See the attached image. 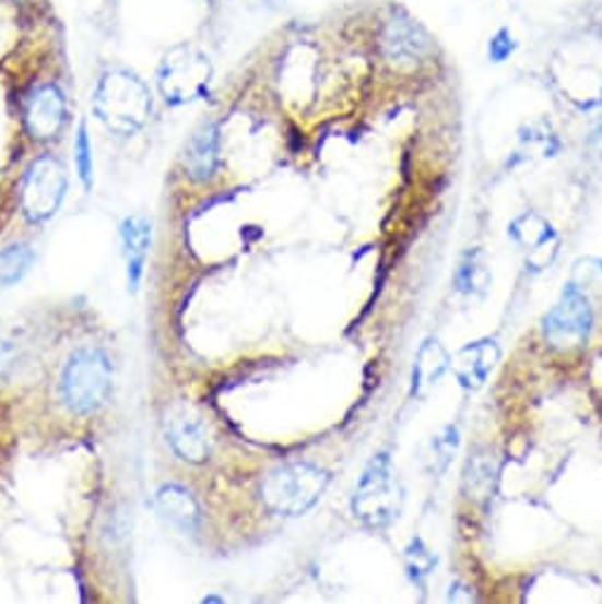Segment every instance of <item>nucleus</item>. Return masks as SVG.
Returning <instances> with one entry per match:
<instances>
[{
    "label": "nucleus",
    "mask_w": 602,
    "mask_h": 604,
    "mask_svg": "<svg viewBox=\"0 0 602 604\" xmlns=\"http://www.w3.org/2000/svg\"><path fill=\"white\" fill-rule=\"evenodd\" d=\"M67 123V97L58 83H40L24 103V126L34 140H55Z\"/></svg>",
    "instance_id": "1a4fd4ad"
},
{
    "label": "nucleus",
    "mask_w": 602,
    "mask_h": 604,
    "mask_svg": "<svg viewBox=\"0 0 602 604\" xmlns=\"http://www.w3.org/2000/svg\"><path fill=\"white\" fill-rule=\"evenodd\" d=\"M494 484H496V467H494L492 455L474 453V458L468 462V470H465L468 498L477 500V502L486 500L488 496H492Z\"/></svg>",
    "instance_id": "6ab92c4d"
},
{
    "label": "nucleus",
    "mask_w": 602,
    "mask_h": 604,
    "mask_svg": "<svg viewBox=\"0 0 602 604\" xmlns=\"http://www.w3.org/2000/svg\"><path fill=\"white\" fill-rule=\"evenodd\" d=\"M453 285L468 297H484L486 289L492 287V271H488V263L480 249H470L460 257L453 273Z\"/></svg>",
    "instance_id": "f3484780"
},
{
    "label": "nucleus",
    "mask_w": 602,
    "mask_h": 604,
    "mask_svg": "<svg viewBox=\"0 0 602 604\" xmlns=\"http://www.w3.org/2000/svg\"><path fill=\"white\" fill-rule=\"evenodd\" d=\"M598 269H600V273H602V257L598 259Z\"/></svg>",
    "instance_id": "393cba45"
},
{
    "label": "nucleus",
    "mask_w": 602,
    "mask_h": 604,
    "mask_svg": "<svg viewBox=\"0 0 602 604\" xmlns=\"http://www.w3.org/2000/svg\"><path fill=\"white\" fill-rule=\"evenodd\" d=\"M184 164L190 178L198 182H206L216 176L221 166V126L216 121H206L192 133L186 145Z\"/></svg>",
    "instance_id": "ddd939ff"
},
{
    "label": "nucleus",
    "mask_w": 602,
    "mask_h": 604,
    "mask_svg": "<svg viewBox=\"0 0 602 604\" xmlns=\"http://www.w3.org/2000/svg\"><path fill=\"white\" fill-rule=\"evenodd\" d=\"M155 510L166 524L180 531H194L202 522L200 505L186 486L164 484L155 494Z\"/></svg>",
    "instance_id": "dca6fc26"
},
{
    "label": "nucleus",
    "mask_w": 602,
    "mask_h": 604,
    "mask_svg": "<svg viewBox=\"0 0 602 604\" xmlns=\"http://www.w3.org/2000/svg\"><path fill=\"white\" fill-rule=\"evenodd\" d=\"M508 235L524 251L527 271L531 273L551 269L559 254V247H563V237H559L553 223L536 212H524L522 216H517L508 226Z\"/></svg>",
    "instance_id": "6e6552de"
},
{
    "label": "nucleus",
    "mask_w": 602,
    "mask_h": 604,
    "mask_svg": "<svg viewBox=\"0 0 602 604\" xmlns=\"http://www.w3.org/2000/svg\"><path fill=\"white\" fill-rule=\"evenodd\" d=\"M593 330V306L577 283H567L543 318V334L557 348H581Z\"/></svg>",
    "instance_id": "0eeeda50"
},
{
    "label": "nucleus",
    "mask_w": 602,
    "mask_h": 604,
    "mask_svg": "<svg viewBox=\"0 0 602 604\" xmlns=\"http://www.w3.org/2000/svg\"><path fill=\"white\" fill-rule=\"evenodd\" d=\"M202 602H204V604H212V602H226V600H223V597H216V595H206Z\"/></svg>",
    "instance_id": "b1692460"
},
{
    "label": "nucleus",
    "mask_w": 602,
    "mask_h": 604,
    "mask_svg": "<svg viewBox=\"0 0 602 604\" xmlns=\"http://www.w3.org/2000/svg\"><path fill=\"white\" fill-rule=\"evenodd\" d=\"M458 443H460V434H458V427L448 425L444 427L437 437L432 439L429 443V460H432V472H446V467L451 465V460L458 451Z\"/></svg>",
    "instance_id": "412c9836"
},
{
    "label": "nucleus",
    "mask_w": 602,
    "mask_h": 604,
    "mask_svg": "<svg viewBox=\"0 0 602 604\" xmlns=\"http://www.w3.org/2000/svg\"><path fill=\"white\" fill-rule=\"evenodd\" d=\"M498 360V342L492 340V336H484V340H474L456 351L451 356V370L460 387L468 391H480L488 382V377L494 375Z\"/></svg>",
    "instance_id": "9b49d317"
},
{
    "label": "nucleus",
    "mask_w": 602,
    "mask_h": 604,
    "mask_svg": "<svg viewBox=\"0 0 602 604\" xmlns=\"http://www.w3.org/2000/svg\"><path fill=\"white\" fill-rule=\"evenodd\" d=\"M166 443L172 451L192 465H200L209 455V437L202 419L188 408L174 411L166 417Z\"/></svg>",
    "instance_id": "f8f14e48"
},
{
    "label": "nucleus",
    "mask_w": 602,
    "mask_h": 604,
    "mask_svg": "<svg viewBox=\"0 0 602 604\" xmlns=\"http://www.w3.org/2000/svg\"><path fill=\"white\" fill-rule=\"evenodd\" d=\"M382 58L394 67H413L432 52V40L423 26L405 15L387 20L380 34Z\"/></svg>",
    "instance_id": "9d476101"
},
{
    "label": "nucleus",
    "mask_w": 602,
    "mask_h": 604,
    "mask_svg": "<svg viewBox=\"0 0 602 604\" xmlns=\"http://www.w3.org/2000/svg\"><path fill=\"white\" fill-rule=\"evenodd\" d=\"M34 249L29 245H10L0 251V287H12L32 271Z\"/></svg>",
    "instance_id": "aec40b11"
},
{
    "label": "nucleus",
    "mask_w": 602,
    "mask_h": 604,
    "mask_svg": "<svg viewBox=\"0 0 602 604\" xmlns=\"http://www.w3.org/2000/svg\"><path fill=\"white\" fill-rule=\"evenodd\" d=\"M93 111L107 131L126 138L135 135L145 129L152 115L150 86L131 69H107L95 83Z\"/></svg>",
    "instance_id": "f257e3e1"
},
{
    "label": "nucleus",
    "mask_w": 602,
    "mask_h": 604,
    "mask_svg": "<svg viewBox=\"0 0 602 604\" xmlns=\"http://www.w3.org/2000/svg\"><path fill=\"white\" fill-rule=\"evenodd\" d=\"M401 508L403 486L394 472V462L387 451L375 453L356 482L352 512L363 526L387 529L397 522Z\"/></svg>",
    "instance_id": "f03ea898"
},
{
    "label": "nucleus",
    "mask_w": 602,
    "mask_h": 604,
    "mask_svg": "<svg viewBox=\"0 0 602 604\" xmlns=\"http://www.w3.org/2000/svg\"><path fill=\"white\" fill-rule=\"evenodd\" d=\"M212 83V62L194 48H176L166 52L157 69V86L169 105H190L204 97Z\"/></svg>",
    "instance_id": "39448f33"
},
{
    "label": "nucleus",
    "mask_w": 602,
    "mask_h": 604,
    "mask_svg": "<svg viewBox=\"0 0 602 604\" xmlns=\"http://www.w3.org/2000/svg\"><path fill=\"white\" fill-rule=\"evenodd\" d=\"M403 565L411 583L420 590H425L434 569H437V557H434V553L425 545L423 538H413L403 550Z\"/></svg>",
    "instance_id": "a211bd4d"
},
{
    "label": "nucleus",
    "mask_w": 602,
    "mask_h": 604,
    "mask_svg": "<svg viewBox=\"0 0 602 604\" xmlns=\"http://www.w3.org/2000/svg\"><path fill=\"white\" fill-rule=\"evenodd\" d=\"M111 382H115V368L109 356L97 346H83L69 356L62 370V403L74 415H91L107 403Z\"/></svg>",
    "instance_id": "7ed1b4c3"
},
{
    "label": "nucleus",
    "mask_w": 602,
    "mask_h": 604,
    "mask_svg": "<svg viewBox=\"0 0 602 604\" xmlns=\"http://www.w3.org/2000/svg\"><path fill=\"white\" fill-rule=\"evenodd\" d=\"M330 486V472L314 462H290L261 484V500L280 517H302L314 510Z\"/></svg>",
    "instance_id": "20e7f679"
},
{
    "label": "nucleus",
    "mask_w": 602,
    "mask_h": 604,
    "mask_svg": "<svg viewBox=\"0 0 602 604\" xmlns=\"http://www.w3.org/2000/svg\"><path fill=\"white\" fill-rule=\"evenodd\" d=\"M69 190L67 168L60 159L44 154L29 164L22 180V212L32 223H44L60 212Z\"/></svg>",
    "instance_id": "423d86ee"
},
{
    "label": "nucleus",
    "mask_w": 602,
    "mask_h": 604,
    "mask_svg": "<svg viewBox=\"0 0 602 604\" xmlns=\"http://www.w3.org/2000/svg\"><path fill=\"white\" fill-rule=\"evenodd\" d=\"M448 370H451V354H448L439 340H425L413 360L411 396L425 401L441 384Z\"/></svg>",
    "instance_id": "4468645a"
},
{
    "label": "nucleus",
    "mask_w": 602,
    "mask_h": 604,
    "mask_svg": "<svg viewBox=\"0 0 602 604\" xmlns=\"http://www.w3.org/2000/svg\"><path fill=\"white\" fill-rule=\"evenodd\" d=\"M512 52H515L512 34L508 29H500L492 38V44H488V58H492L494 62H506Z\"/></svg>",
    "instance_id": "5701e85b"
},
{
    "label": "nucleus",
    "mask_w": 602,
    "mask_h": 604,
    "mask_svg": "<svg viewBox=\"0 0 602 604\" xmlns=\"http://www.w3.org/2000/svg\"><path fill=\"white\" fill-rule=\"evenodd\" d=\"M74 166H76L81 186L91 190L93 188V145H91L86 121L79 123V131L74 138Z\"/></svg>",
    "instance_id": "4be33fe9"
},
{
    "label": "nucleus",
    "mask_w": 602,
    "mask_h": 604,
    "mask_svg": "<svg viewBox=\"0 0 602 604\" xmlns=\"http://www.w3.org/2000/svg\"><path fill=\"white\" fill-rule=\"evenodd\" d=\"M119 233L126 257V280H129V289L138 292L152 245V221L147 216H129L121 221Z\"/></svg>",
    "instance_id": "2eb2a0df"
}]
</instances>
